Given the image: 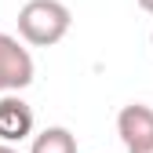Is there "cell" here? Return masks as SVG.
Listing matches in <instances>:
<instances>
[{
	"mask_svg": "<svg viewBox=\"0 0 153 153\" xmlns=\"http://www.w3.org/2000/svg\"><path fill=\"white\" fill-rule=\"evenodd\" d=\"M117 135L128 149H142L153 142V106L146 102H128L117 113Z\"/></svg>",
	"mask_w": 153,
	"mask_h": 153,
	"instance_id": "cell-3",
	"label": "cell"
},
{
	"mask_svg": "<svg viewBox=\"0 0 153 153\" xmlns=\"http://www.w3.org/2000/svg\"><path fill=\"white\" fill-rule=\"evenodd\" d=\"M149 44H153V29H149Z\"/></svg>",
	"mask_w": 153,
	"mask_h": 153,
	"instance_id": "cell-9",
	"label": "cell"
},
{
	"mask_svg": "<svg viewBox=\"0 0 153 153\" xmlns=\"http://www.w3.org/2000/svg\"><path fill=\"white\" fill-rule=\"evenodd\" d=\"M73 26V15L62 0H26L18 11V36L33 48L59 44Z\"/></svg>",
	"mask_w": 153,
	"mask_h": 153,
	"instance_id": "cell-1",
	"label": "cell"
},
{
	"mask_svg": "<svg viewBox=\"0 0 153 153\" xmlns=\"http://www.w3.org/2000/svg\"><path fill=\"white\" fill-rule=\"evenodd\" d=\"M128 153H153V142H149V146H142V149H128Z\"/></svg>",
	"mask_w": 153,
	"mask_h": 153,
	"instance_id": "cell-8",
	"label": "cell"
},
{
	"mask_svg": "<svg viewBox=\"0 0 153 153\" xmlns=\"http://www.w3.org/2000/svg\"><path fill=\"white\" fill-rule=\"evenodd\" d=\"M33 73H36V66H33L29 48L18 44V36L0 33V99L4 95H18L22 88H29Z\"/></svg>",
	"mask_w": 153,
	"mask_h": 153,
	"instance_id": "cell-2",
	"label": "cell"
},
{
	"mask_svg": "<svg viewBox=\"0 0 153 153\" xmlns=\"http://www.w3.org/2000/svg\"><path fill=\"white\" fill-rule=\"evenodd\" d=\"M0 153H18L15 146H7V142H0Z\"/></svg>",
	"mask_w": 153,
	"mask_h": 153,
	"instance_id": "cell-7",
	"label": "cell"
},
{
	"mask_svg": "<svg viewBox=\"0 0 153 153\" xmlns=\"http://www.w3.org/2000/svg\"><path fill=\"white\" fill-rule=\"evenodd\" d=\"M139 7H142L146 15H153V0H139Z\"/></svg>",
	"mask_w": 153,
	"mask_h": 153,
	"instance_id": "cell-6",
	"label": "cell"
},
{
	"mask_svg": "<svg viewBox=\"0 0 153 153\" xmlns=\"http://www.w3.org/2000/svg\"><path fill=\"white\" fill-rule=\"evenodd\" d=\"M29 153H76V135L69 128H62V124H51V128L33 135Z\"/></svg>",
	"mask_w": 153,
	"mask_h": 153,
	"instance_id": "cell-5",
	"label": "cell"
},
{
	"mask_svg": "<svg viewBox=\"0 0 153 153\" xmlns=\"http://www.w3.org/2000/svg\"><path fill=\"white\" fill-rule=\"evenodd\" d=\"M33 135V106L18 95L0 99V142H22Z\"/></svg>",
	"mask_w": 153,
	"mask_h": 153,
	"instance_id": "cell-4",
	"label": "cell"
}]
</instances>
